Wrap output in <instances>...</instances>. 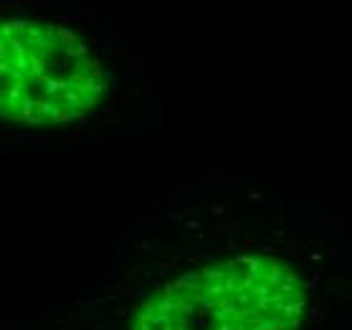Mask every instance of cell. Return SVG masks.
Returning a JSON list of instances; mask_svg holds the SVG:
<instances>
[{"mask_svg":"<svg viewBox=\"0 0 352 330\" xmlns=\"http://www.w3.org/2000/svg\"><path fill=\"white\" fill-rule=\"evenodd\" d=\"M307 287L272 254L203 265L144 300L132 330H299Z\"/></svg>","mask_w":352,"mask_h":330,"instance_id":"6da1fadb","label":"cell"},{"mask_svg":"<svg viewBox=\"0 0 352 330\" xmlns=\"http://www.w3.org/2000/svg\"><path fill=\"white\" fill-rule=\"evenodd\" d=\"M109 76L79 33L16 18L0 28V114L16 125H61L89 114Z\"/></svg>","mask_w":352,"mask_h":330,"instance_id":"7a4b0ae2","label":"cell"}]
</instances>
